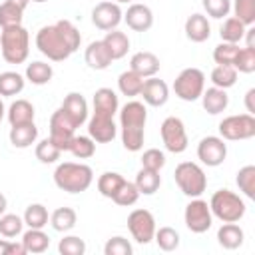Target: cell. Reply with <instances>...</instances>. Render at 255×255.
Here are the masks:
<instances>
[{
	"label": "cell",
	"instance_id": "cell-1",
	"mask_svg": "<svg viewBox=\"0 0 255 255\" xmlns=\"http://www.w3.org/2000/svg\"><path fill=\"white\" fill-rule=\"evenodd\" d=\"M145 122L147 110L145 104L131 100L120 110V129H122V143L128 151H139L143 147L145 137Z\"/></svg>",
	"mask_w": 255,
	"mask_h": 255
},
{
	"label": "cell",
	"instance_id": "cell-2",
	"mask_svg": "<svg viewBox=\"0 0 255 255\" xmlns=\"http://www.w3.org/2000/svg\"><path fill=\"white\" fill-rule=\"evenodd\" d=\"M94 181V171L86 163L64 161L54 169V183L58 189L68 193H82Z\"/></svg>",
	"mask_w": 255,
	"mask_h": 255
},
{
	"label": "cell",
	"instance_id": "cell-3",
	"mask_svg": "<svg viewBox=\"0 0 255 255\" xmlns=\"http://www.w3.org/2000/svg\"><path fill=\"white\" fill-rule=\"evenodd\" d=\"M0 52H2V58L8 64L26 62V58L30 54V34H28V30L22 24L2 28V32H0Z\"/></svg>",
	"mask_w": 255,
	"mask_h": 255
},
{
	"label": "cell",
	"instance_id": "cell-4",
	"mask_svg": "<svg viewBox=\"0 0 255 255\" xmlns=\"http://www.w3.org/2000/svg\"><path fill=\"white\" fill-rule=\"evenodd\" d=\"M36 48L52 62H64L66 58H70L74 54V50L70 48L68 40L64 38L62 30L52 24V26H42L36 34Z\"/></svg>",
	"mask_w": 255,
	"mask_h": 255
},
{
	"label": "cell",
	"instance_id": "cell-5",
	"mask_svg": "<svg viewBox=\"0 0 255 255\" xmlns=\"http://www.w3.org/2000/svg\"><path fill=\"white\" fill-rule=\"evenodd\" d=\"M209 209H211V215L223 223H237L247 211L245 201L229 189H217L211 195Z\"/></svg>",
	"mask_w": 255,
	"mask_h": 255
},
{
	"label": "cell",
	"instance_id": "cell-6",
	"mask_svg": "<svg viewBox=\"0 0 255 255\" xmlns=\"http://www.w3.org/2000/svg\"><path fill=\"white\" fill-rule=\"evenodd\" d=\"M173 179L187 197H199L207 187V175L203 167L193 161H181L173 171Z\"/></svg>",
	"mask_w": 255,
	"mask_h": 255
},
{
	"label": "cell",
	"instance_id": "cell-7",
	"mask_svg": "<svg viewBox=\"0 0 255 255\" xmlns=\"http://www.w3.org/2000/svg\"><path fill=\"white\" fill-rule=\"evenodd\" d=\"M205 90V74L199 68H185L173 82V92L183 102H195Z\"/></svg>",
	"mask_w": 255,
	"mask_h": 255
},
{
	"label": "cell",
	"instance_id": "cell-8",
	"mask_svg": "<svg viewBox=\"0 0 255 255\" xmlns=\"http://www.w3.org/2000/svg\"><path fill=\"white\" fill-rule=\"evenodd\" d=\"M219 133L223 139H229V141L251 139L255 135V116L251 114L227 116L219 122Z\"/></svg>",
	"mask_w": 255,
	"mask_h": 255
},
{
	"label": "cell",
	"instance_id": "cell-9",
	"mask_svg": "<svg viewBox=\"0 0 255 255\" xmlns=\"http://www.w3.org/2000/svg\"><path fill=\"white\" fill-rule=\"evenodd\" d=\"M76 129H78V126L74 124V120L62 108H58L52 114V118H50V139L62 151L70 149V143H72V139L76 135Z\"/></svg>",
	"mask_w": 255,
	"mask_h": 255
},
{
	"label": "cell",
	"instance_id": "cell-10",
	"mask_svg": "<svg viewBox=\"0 0 255 255\" xmlns=\"http://www.w3.org/2000/svg\"><path fill=\"white\" fill-rule=\"evenodd\" d=\"M159 133H161V141L165 145L167 151L171 153H183L187 149V131H185V126L179 118L175 116H169L161 122V128H159Z\"/></svg>",
	"mask_w": 255,
	"mask_h": 255
},
{
	"label": "cell",
	"instance_id": "cell-11",
	"mask_svg": "<svg viewBox=\"0 0 255 255\" xmlns=\"http://www.w3.org/2000/svg\"><path fill=\"white\" fill-rule=\"evenodd\" d=\"M183 219H185L187 229L193 233H205L213 225V215H211L209 203L199 197H191V201L185 205Z\"/></svg>",
	"mask_w": 255,
	"mask_h": 255
},
{
	"label": "cell",
	"instance_id": "cell-12",
	"mask_svg": "<svg viewBox=\"0 0 255 255\" xmlns=\"http://www.w3.org/2000/svg\"><path fill=\"white\" fill-rule=\"evenodd\" d=\"M128 229L137 243L147 245L155 235V217L147 209H133L128 215Z\"/></svg>",
	"mask_w": 255,
	"mask_h": 255
},
{
	"label": "cell",
	"instance_id": "cell-13",
	"mask_svg": "<svg viewBox=\"0 0 255 255\" xmlns=\"http://www.w3.org/2000/svg\"><path fill=\"white\" fill-rule=\"evenodd\" d=\"M197 157L207 167H217L227 157V143L223 137L207 135L197 143Z\"/></svg>",
	"mask_w": 255,
	"mask_h": 255
},
{
	"label": "cell",
	"instance_id": "cell-14",
	"mask_svg": "<svg viewBox=\"0 0 255 255\" xmlns=\"http://www.w3.org/2000/svg\"><path fill=\"white\" fill-rule=\"evenodd\" d=\"M122 20H124V12H122L120 4H116L112 0H104V2L96 4L94 10H92L94 26L100 28V30H106V32L116 30Z\"/></svg>",
	"mask_w": 255,
	"mask_h": 255
},
{
	"label": "cell",
	"instance_id": "cell-15",
	"mask_svg": "<svg viewBox=\"0 0 255 255\" xmlns=\"http://www.w3.org/2000/svg\"><path fill=\"white\" fill-rule=\"evenodd\" d=\"M118 133V126L114 122L112 116H104V114H94L88 122V135L98 141V143H108L116 137Z\"/></svg>",
	"mask_w": 255,
	"mask_h": 255
},
{
	"label": "cell",
	"instance_id": "cell-16",
	"mask_svg": "<svg viewBox=\"0 0 255 255\" xmlns=\"http://www.w3.org/2000/svg\"><path fill=\"white\" fill-rule=\"evenodd\" d=\"M139 96L143 98V102H145L147 106L159 108V106H163V104L167 102V98H169V88H167V84H165L163 80L151 76V78H145V80H143V86H141Z\"/></svg>",
	"mask_w": 255,
	"mask_h": 255
},
{
	"label": "cell",
	"instance_id": "cell-17",
	"mask_svg": "<svg viewBox=\"0 0 255 255\" xmlns=\"http://www.w3.org/2000/svg\"><path fill=\"white\" fill-rule=\"evenodd\" d=\"M124 20L133 32H147L153 26V12L149 6L135 2L128 8V12L124 14Z\"/></svg>",
	"mask_w": 255,
	"mask_h": 255
},
{
	"label": "cell",
	"instance_id": "cell-18",
	"mask_svg": "<svg viewBox=\"0 0 255 255\" xmlns=\"http://www.w3.org/2000/svg\"><path fill=\"white\" fill-rule=\"evenodd\" d=\"M159 58L153 52H135L129 60V70L141 78H151L159 72Z\"/></svg>",
	"mask_w": 255,
	"mask_h": 255
},
{
	"label": "cell",
	"instance_id": "cell-19",
	"mask_svg": "<svg viewBox=\"0 0 255 255\" xmlns=\"http://www.w3.org/2000/svg\"><path fill=\"white\" fill-rule=\"evenodd\" d=\"M84 60L92 70H106L114 62L112 54L108 52V48L102 40H96V42L88 44V48L84 52Z\"/></svg>",
	"mask_w": 255,
	"mask_h": 255
},
{
	"label": "cell",
	"instance_id": "cell-20",
	"mask_svg": "<svg viewBox=\"0 0 255 255\" xmlns=\"http://www.w3.org/2000/svg\"><path fill=\"white\" fill-rule=\"evenodd\" d=\"M60 108L74 120V124H76L78 128L88 120V102H86V98H84L82 94H78V92H70V94L64 98V102H62Z\"/></svg>",
	"mask_w": 255,
	"mask_h": 255
},
{
	"label": "cell",
	"instance_id": "cell-21",
	"mask_svg": "<svg viewBox=\"0 0 255 255\" xmlns=\"http://www.w3.org/2000/svg\"><path fill=\"white\" fill-rule=\"evenodd\" d=\"M201 104H203V110H205L207 114L217 116V114H221V112L227 110V106H229V96H227V92H225L223 88L211 86V88L203 90V94H201Z\"/></svg>",
	"mask_w": 255,
	"mask_h": 255
},
{
	"label": "cell",
	"instance_id": "cell-22",
	"mask_svg": "<svg viewBox=\"0 0 255 255\" xmlns=\"http://www.w3.org/2000/svg\"><path fill=\"white\" fill-rule=\"evenodd\" d=\"M10 143L18 149H26L30 147L36 139H38V128L34 122H28V124H20V126H10Z\"/></svg>",
	"mask_w": 255,
	"mask_h": 255
},
{
	"label": "cell",
	"instance_id": "cell-23",
	"mask_svg": "<svg viewBox=\"0 0 255 255\" xmlns=\"http://www.w3.org/2000/svg\"><path fill=\"white\" fill-rule=\"evenodd\" d=\"M185 36L191 42H195V44L205 42L211 36V26H209L207 16H203V14H191L185 20Z\"/></svg>",
	"mask_w": 255,
	"mask_h": 255
},
{
	"label": "cell",
	"instance_id": "cell-24",
	"mask_svg": "<svg viewBox=\"0 0 255 255\" xmlns=\"http://www.w3.org/2000/svg\"><path fill=\"white\" fill-rule=\"evenodd\" d=\"M94 114H104V116H116V112L120 110V102H118V94L112 88H100L94 94Z\"/></svg>",
	"mask_w": 255,
	"mask_h": 255
},
{
	"label": "cell",
	"instance_id": "cell-25",
	"mask_svg": "<svg viewBox=\"0 0 255 255\" xmlns=\"http://www.w3.org/2000/svg\"><path fill=\"white\" fill-rule=\"evenodd\" d=\"M245 233L237 223H223L217 229V241L223 249H237L243 245Z\"/></svg>",
	"mask_w": 255,
	"mask_h": 255
},
{
	"label": "cell",
	"instance_id": "cell-26",
	"mask_svg": "<svg viewBox=\"0 0 255 255\" xmlns=\"http://www.w3.org/2000/svg\"><path fill=\"white\" fill-rule=\"evenodd\" d=\"M133 183H135L139 195H153V193L159 189V185H161V175H159V171H155V169L141 167V169L137 171Z\"/></svg>",
	"mask_w": 255,
	"mask_h": 255
},
{
	"label": "cell",
	"instance_id": "cell-27",
	"mask_svg": "<svg viewBox=\"0 0 255 255\" xmlns=\"http://www.w3.org/2000/svg\"><path fill=\"white\" fill-rule=\"evenodd\" d=\"M102 42L106 44V48H108V52L112 54L114 60L124 58L128 54V50H129V38H128V34H124L120 30H110L104 36Z\"/></svg>",
	"mask_w": 255,
	"mask_h": 255
},
{
	"label": "cell",
	"instance_id": "cell-28",
	"mask_svg": "<svg viewBox=\"0 0 255 255\" xmlns=\"http://www.w3.org/2000/svg\"><path fill=\"white\" fill-rule=\"evenodd\" d=\"M34 106L28 102V100H16L10 104L6 116H8V122L10 126H20V124H28V122H34Z\"/></svg>",
	"mask_w": 255,
	"mask_h": 255
},
{
	"label": "cell",
	"instance_id": "cell-29",
	"mask_svg": "<svg viewBox=\"0 0 255 255\" xmlns=\"http://www.w3.org/2000/svg\"><path fill=\"white\" fill-rule=\"evenodd\" d=\"M22 245H24L26 253H44V251L50 247V237H48L42 229L30 227V229L22 235Z\"/></svg>",
	"mask_w": 255,
	"mask_h": 255
},
{
	"label": "cell",
	"instance_id": "cell-30",
	"mask_svg": "<svg viewBox=\"0 0 255 255\" xmlns=\"http://www.w3.org/2000/svg\"><path fill=\"white\" fill-rule=\"evenodd\" d=\"M50 223H52V227H54L56 231L66 233V231H70V229L76 227L78 215H76V211H74L72 207H58V209L50 215Z\"/></svg>",
	"mask_w": 255,
	"mask_h": 255
},
{
	"label": "cell",
	"instance_id": "cell-31",
	"mask_svg": "<svg viewBox=\"0 0 255 255\" xmlns=\"http://www.w3.org/2000/svg\"><path fill=\"white\" fill-rule=\"evenodd\" d=\"M245 30L247 26L243 22H239L235 16L227 18L223 22V26L219 28V36H221V42H229V44H239L245 36Z\"/></svg>",
	"mask_w": 255,
	"mask_h": 255
},
{
	"label": "cell",
	"instance_id": "cell-32",
	"mask_svg": "<svg viewBox=\"0 0 255 255\" xmlns=\"http://www.w3.org/2000/svg\"><path fill=\"white\" fill-rule=\"evenodd\" d=\"M143 80H145V78H141L139 74H135V72H131V70H126V72H122L120 78H118V88H120V92H122L124 96L133 98V96H139L141 86H143Z\"/></svg>",
	"mask_w": 255,
	"mask_h": 255
},
{
	"label": "cell",
	"instance_id": "cell-33",
	"mask_svg": "<svg viewBox=\"0 0 255 255\" xmlns=\"http://www.w3.org/2000/svg\"><path fill=\"white\" fill-rule=\"evenodd\" d=\"M52 76H54V70L46 62H32V64L26 66V80L30 84H34V86L48 84L52 80Z\"/></svg>",
	"mask_w": 255,
	"mask_h": 255
},
{
	"label": "cell",
	"instance_id": "cell-34",
	"mask_svg": "<svg viewBox=\"0 0 255 255\" xmlns=\"http://www.w3.org/2000/svg\"><path fill=\"white\" fill-rule=\"evenodd\" d=\"M124 181H126V179H124L122 173H118V171H104V173L98 177V191H100L104 197L112 199V197L116 195V191L122 187Z\"/></svg>",
	"mask_w": 255,
	"mask_h": 255
},
{
	"label": "cell",
	"instance_id": "cell-35",
	"mask_svg": "<svg viewBox=\"0 0 255 255\" xmlns=\"http://www.w3.org/2000/svg\"><path fill=\"white\" fill-rule=\"evenodd\" d=\"M211 82L215 88H231L235 86L237 82V70L233 66H227V64H217L213 70H211Z\"/></svg>",
	"mask_w": 255,
	"mask_h": 255
},
{
	"label": "cell",
	"instance_id": "cell-36",
	"mask_svg": "<svg viewBox=\"0 0 255 255\" xmlns=\"http://www.w3.org/2000/svg\"><path fill=\"white\" fill-rule=\"evenodd\" d=\"M24 76L18 72H2L0 74V96H16L24 90Z\"/></svg>",
	"mask_w": 255,
	"mask_h": 255
},
{
	"label": "cell",
	"instance_id": "cell-37",
	"mask_svg": "<svg viewBox=\"0 0 255 255\" xmlns=\"http://www.w3.org/2000/svg\"><path fill=\"white\" fill-rule=\"evenodd\" d=\"M24 225L34 227V229H42L44 225H48V209L42 203H30L24 211Z\"/></svg>",
	"mask_w": 255,
	"mask_h": 255
},
{
	"label": "cell",
	"instance_id": "cell-38",
	"mask_svg": "<svg viewBox=\"0 0 255 255\" xmlns=\"http://www.w3.org/2000/svg\"><path fill=\"white\" fill-rule=\"evenodd\" d=\"M68 151L78 159H88L96 153V141L90 135H74Z\"/></svg>",
	"mask_w": 255,
	"mask_h": 255
},
{
	"label": "cell",
	"instance_id": "cell-39",
	"mask_svg": "<svg viewBox=\"0 0 255 255\" xmlns=\"http://www.w3.org/2000/svg\"><path fill=\"white\" fill-rule=\"evenodd\" d=\"M235 181H237V185L245 197L255 199V165H243L237 171Z\"/></svg>",
	"mask_w": 255,
	"mask_h": 255
},
{
	"label": "cell",
	"instance_id": "cell-40",
	"mask_svg": "<svg viewBox=\"0 0 255 255\" xmlns=\"http://www.w3.org/2000/svg\"><path fill=\"white\" fill-rule=\"evenodd\" d=\"M153 239H155V243L161 251H175L179 247V233L173 227H167V225L155 229Z\"/></svg>",
	"mask_w": 255,
	"mask_h": 255
},
{
	"label": "cell",
	"instance_id": "cell-41",
	"mask_svg": "<svg viewBox=\"0 0 255 255\" xmlns=\"http://www.w3.org/2000/svg\"><path fill=\"white\" fill-rule=\"evenodd\" d=\"M24 227V219L18 217L16 213H2L0 215V235L6 239H12L16 235L22 233Z\"/></svg>",
	"mask_w": 255,
	"mask_h": 255
},
{
	"label": "cell",
	"instance_id": "cell-42",
	"mask_svg": "<svg viewBox=\"0 0 255 255\" xmlns=\"http://www.w3.org/2000/svg\"><path fill=\"white\" fill-rule=\"evenodd\" d=\"M34 153H36V159H38V161H42V163H54V161L60 159L62 149H60L50 137H46V139H42V141L36 145Z\"/></svg>",
	"mask_w": 255,
	"mask_h": 255
},
{
	"label": "cell",
	"instance_id": "cell-43",
	"mask_svg": "<svg viewBox=\"0 0 255 255\" xmlns=\"http://www.w3.org/2000/svg\"><path fill=\"white\" fill-rule=\"evenodd\" d=\"M22 14H24L22 8H18L16 4L4 0V2L0 4V26H2V28H8V26H18V24H22Z\"/></svg>",
	"mask_w": 255,
	"mask_h": 255
},
{
	"label": "cell",
	"instance_id": "cell-44",
	"mask_svg": "<svg viewBox=\"0 0 255 255\" xmlns=\"http://www.w3.org/2000/svg\"><path fill=\"white\" fill-rule=\"evenodd\" d=\"M239 44H229V42H221L215 46L213 50V60L215 64H227V66H233L237 54H239Z\"/></svg>",
	"mask_w": 255,
	"mask_h": 255
},
{
	"label": "cell",
	"instance_id": "cell-45",
	"mask_svg": "<svg viewBox=\"0 0 255 255\" xmlns=\"http://www.w3.org/2000/svg\"><path fill=\"white\" fill-rule=\"evenodd\" d=\"M233 12L235 18L245 26L255 24V0H233Z\"/></svg>",
	"mask_w": 255,
	"mask_h": 255
},
{
	"label": "cell",
	"instance_id": "cell-46",
	"mask_svg": "<svg viewBox=\"0 0 255 255\" xmlns=\"http://www.w3.org/2000/svg\"><path fill=\"white\" fill-rule=\"evenodd\" d=\"M118 205H124V207H129V205H133L137 199H139V191H137V187H135V183H131V181H124L122 183V187L116 191V195L112 197Z\"/></svg>",
	"mask_w": 255,
	"mask_h": 255
},
{
	"label": "cell",
	"instance_id": "cell-47",
	"mask_svg": "<svg viewBox=\"0 0 255 255\" xmlns=\"http://www.w3.org/2000/svg\"><path fill=\"white\" fill-rule=\"evenodd\" d=\"M58 251L62 255H84L86 253V241L80 239L78 235H68V237L60 239Z\"/></svg>",
	"mask_w": 255,
	"mask_h": 255
},
{
	"label": "cell",
	"instance_id": "cell-48",
	"mask_svg": "<svg viewBox=\"0 0 255 255\" xmlns=\"http://www.w3.org/2000/svg\"><path fill=\"white\" fill-rule=\"evenodd\" d=\"M233 68L237 72H243V74L255 72V50L253 48H241L235 62H233Z\"/></svg>",
	"mask_w": 255,
	"mask_h": 255
},
{
	"label": "cell",
	"instance_id": "cell-49",
	"mask_svg": "<svg viewBox=\"0 0 255 255\" xmlns=\"http://www.w3.org/2000/svg\"><path fill=\"white\" fill-rule=\"evenodd\" d=\"M131 251H133L131 243L122 235H116V237L108 239L106 245H104V253L106 255H131Z\"/></svg>",
	"mask_w": 255,
	"mask_h": 255
},
{
	"label": "cell",
	"instance_id": "cell-50",
	"mask_svg": "<svg viewBox=\"0 0 255 255\" xmlns=\"http://www.w3.org/2000/svg\"><path fill=\"white\" fill-rule=\"evenodd\" d=\"M201 4L211 18H223L231 12V0H201Z\"/></svg>",
	"mask_w": 255,
	"mask_h": 255
},
{
	"label": "cell",
	"instance_id": "cell-51",
	"mask_svg": "<svg viewBox=\"0 0 255 255\" xmlns=\"http://www.w3.org/2000/svg\"><path fill=\"white\" fill-rule=\"evenodd\" d=\"M163 165H165V155H163V151H159L157 147H149V149L143 151V155H141V167L159 171Z\"/></svg>",
	"mask_w": 255,
	"mask_h": 255
},
{
	"label": "cell",
	"instance_id": "cell-52",
	"mask_svg": "<svg viewBox=\"0 0 255 255\" xmlns=\"http://www.w3.org/2000/svg\"><path fill=\"white\" fill-rule=\"evenodd\" d=\"M24 253H26V249H24L22 241L16 243L10 239H0V255H24Z\"/></svg>",
	"mask_w": 255,
	"mask_h": 255
},
{
	"label": "cell",
	"instance_id": "cell-53",
	"mask_svg": "<svg viewBox=\"0 0 255 255\" xmlns=\"http://www.w3.org/2000/svg\"><path fill=\"white\" fill-rule=\"evenodd\" d=\"M245 108H247V114H255V88H251V90H247V94H245Z\"/></svg>",
	"mask_w": 255,
	"mask_h": 255
},
{
	"label": "cell",
	"instance_id": "cell-54",
	"mask_svg": "<svg viewBox=\"0 0 255 255\" xmlns=\"http://www.w3.org/2000/svg\"><path fill=\"white\" fill-rule=\"evenodd\" d=\"M243 38H247V46H245V48H253V50H255V28L245 30V36H243Z\"/></svg>",
	"mask_w": 255,
	"mask_h": 255
},
{
	"label": "cell",
	"instance_id": "cell-55",
	"mask_svg": "<svg viewBox=\"0 0 255 255\" xmlns=\"http://www.w3.org/2000/svg\"><path fill=\"white\" fill-rule=\"evenodd\" d=\"M6 207H8V199H6V195L0 191V215L6 213Z\"/></svg>",
	"mask_w": 255,
	"mask_h": 255
},
{
	"label": "cell",
	"instance_id": "cell-56",
	"mask_svg": "<svg viewBox=\"0 0 255 255\" xmlns=\"http://www.w3.org/2000/svg\"><path fill=\"white\" fill-rule=\"evenodd\" d=\"M8 2L16 4V6H18V8H22V10H26V6L30 4V0H8Z\"/></svg>",
	"mask_w": 255,
	"mask_h": 255
},
{
	"label": "cell",
	"instance_id": "cell-57",
	"mask_svg": "<svg viewBox=\"0 0 255 255\" xmlns=\"http://www.w3.org/2000/svg\"><path fill=\"white\" fill-rule=\"evenodd\" d=\"M4 114H6V108H4V102H2V98H0V124H2V120H4Z\"/></svg>",
	"mask_w": 255,
	"mask_h": 255
},
{
	"label": "cell",
	"instance_id": "cell-58",
	"mask_svg": "<svg viewBox=\"0 0 255 255\" xmlns=\"http://www.w3.org/2000/svg\"><path fill=\"white\" fill-rule=\"evenodd\" d=\"M112 2H116V4H128V2H133V0H112Z\"/></svg>",
	"mask_w": 255,
	"mask_h": 255
},
{
	"label": "cell",
	"instance_id": "cell-59",
	"mask_svg": "<svg viewBox=\"0 0 255 255\" xmlns=\"http://www.w3.org/2000/svg\"><path fill=\"white\" fill-rule=\"evenodd\" d=\"M30 2H38V4H42V2H48V0H30Z\"/></svg>",
	"mask_w": 255,
	"mask_h": 255
}]
</instances>
